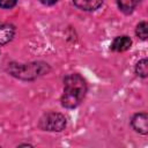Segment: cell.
Returning <instances> with one entry per match:
<instances>
[{
    "instance_id": "obj_1",
    "label": "cell",
    "mask_w": 148,
    "mask_h": 148,
    "mask_svg": "<svg viewBox=\"0 0 148 148\" xmlns=\"http://www.w3.org/2000/svg\"><path fill=\"white\" fill-rule=\"evenodd\" d=\"M87 94L86 80L77 73H72L64 79V92L61 95V105L66 109H75L83 101Z\"/></svg>"
},
{
    "instance_id": "obj_2",
    "label": "cell",
    "mask_w": 148,
    "mask_h": 148,
    "mask_svg": "<svg viewBox=\"0 0 148 148\" xmlns=\"http://www.w3.org/2000/svg\"><path fill=\"white\" fill-rule=\"evenodd\" d=\"M47 64L44 62H30V64H9L8 72L10 75L21 80H35L38 76L49 72Z\"/></svg>"
},
{
    "instance_id": "obj_3",
    "label": "cell",
    "mask_w": 148,
    "mask_h": 148,
    "mask_svg": "<svg viewBox=\"0 0 148 148\" xmlns=\"http://www.w3.org/2000/svg\"><path fill=\"white\" fill-rule=\"evenodd\" d=\"M66 125V117L59 112H47L39 119L38 123L39 128L47 132H61L62 130H65Z\"/></svg>"
},
{
    "instance_id": "obj_4",
    "label": "cell",
    "mask_w": 148,
    "mask_h": 148,
    "mask_svg": "<svg viewBox=\"0 0 148 148\" xmlns=\"http://www.w3.org/2000/svg\"><path fill=\"white\" fill-rule=\"evenodd\" d=\"M131 126L139 134L147 135L148 134V114H147V112L135 113L131 118Z\"/></svg>"
},
{
    "instance_id": "obj_5",
    "label": "cell",
    "mask_w": 148,
    "mask_h": 148,
    "mask_svg": "<svg viewBox=\"0 0 148 148\" xmlns=\"http://www.w3.org/2000/svg\"><path fill=\"white\" fill-rule=\"evenodd\" d=\"M131 46H132V39L128 36L123 35V36H117L112 40L110 49L113 52H125V51L130 50Z\"/></svg>"
},
{
    "instance_id": "obj_6",
    "label": "cell",
    "mask_w": 148,
    "mask_h": 148,
    "mask_svg": "<svg viewBox=\"0 0 148 148\" xmlns=\"http://www.w3.org/2000/svg\"><path fill=\"white\" fill-rule=\"evenodd\" d=\"M73 3L76 8L81 10L94 12L103 5V0H73Z\"/></svg>"
},
{
    "instance_id": "obj_7",
    "label": "cell",
    "mask_w": 148,
    "mask_h": 148,
    "mask_svg": "<svg viewBox=\"0 0 148 148\" xmlns=\"http://www.w3.org/2000/svg\"><path fill=\"white\" fill-rule=\"evenodd\" d=\"M15 36V27L9 23L0 24V46L9 43Z\"/></svg>"
},
{
    "instance_id": "obj_8",
    "label": "cell",
    "mask_w": 148,
    "mask_h": 148,
    "mask_svg": "<svg viewBox=\"0 0 148 148\" xmlns=\"http://www.w3.org/2000/svg\"><path fill=\"white\" fill-rule=\"evenodd\" d=\"M141 0H117V6L124 14H131Z\"/></svg>"
},
{
    "instance_id": "obj_9",
    "label": "cell",
    "mask_w": 148,
    "mask_h": 148,
    "mask_svg": "<svg viewBox=\"0 0 148 148\" xmlns=\"http://www.w3.org/2000/svg\"><path fill=\"white\" fill-rule=\"evenodd\" d=\"M135 74L142 79H146L148 76V60H147V58H143L136 62Z\"/></svg>"
},
{
    "instance_id": "obj_10",
    "label": "cell",
    "mask_w": 148,
    "mask_h": 148,
    "mask_svg": "<svg viewBox=\"0 0 148 148\" xmlns=\"http://www.w3.org/2000/svg\"><path fill=\"white\" fill-rule=\"evenodd\" d=\"M135 35L142 39V40H146L147 39V36H148V24L146 21H141L136 28H135Z\"/></svg>"
},
{
    "instance_id": "obj_11",
    "label": "cell",
    "mask_w": 148,
    "mask_h": 148,
    "mask_svg": "<svg viewBox=\"0 0 148 148\" xmlns=\"http://www.w3.org/2000/svg\"><path fill=\"white\" fill-rule=\"evenodd\" d=\"M16 3H17V0H0V8L10 9L15 7Z\"/></svg>"
},
{
    "instance_id": "obj_12",
    "label": "cell",
    "mask_w": 148,
    "mask_h": 148,
    "mask_svg": "<svg viewBox=\"0 0 148 148\" xmlns=\"http://www.w3.org/2000/svg\"><path fill=\"white\" fill-rule=\"evenodd\" d=\"M38 1L40 3H43V5H45V6H52V5L57 3L58 0H38Z\"/></svg>"
}]
</instances>
